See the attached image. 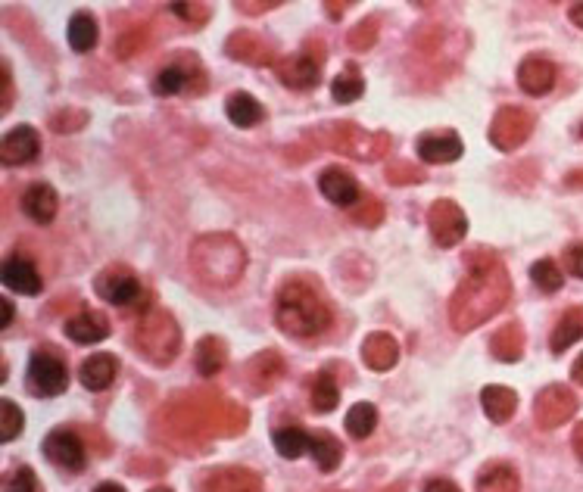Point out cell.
<instances>
[{"instance_id":"1","label":"cell","mask_w":583,"mask_h":492,"mask_svg":"<svg viewBox=\"0 0 583 492\" xmlns=\"http://www.w3.org/2000/svg\"><path fill=\"white\" fill-rule=\"evenodd\" d=\"M468 278L456 287L453 299H449V324L459 334H468L474 327L487 324L506 309L512 296L509 271L493 253H471L468 259Z\"/></svg>"},{"instance_id":"2","label":"cell","mask_w":583,"mask_h":492,"mask_svg":"<svg viewBox=\"0 0 583 492\" xmlns=\"http://www.w3.org/2000/svg\"><path fill=\"white\" fill-rule=\"evenodd\" d=\"M191 268L206 287L225 290L244 278L247 250L234 234H203L191 246Z\"/></svg>"},{"instance_id":"3","label":"cell","mask_w":583,"mask_h":492,"mask_svg":"<svg viewBox=\"0 0 583 492\" xmlns=\"http://www.w3.org/2000/svg\"><path fill=\"white\" fill-rule=\"evenodd\" d=\"M275 321L284 334L290 337H318L328 331L331 324V306L322 299L312 284L306 281H290L281 287L278 299H275Z\"/></svg>"},{"instance_id":"4","label":"cell","mask_w":583,"mask_h":492,"mask_svg":"<svg viewBox=\"0 0 583 492\" xmlns=\"http://www.w3.org/2000/svg\"><path fill=\"white\" fill-rule=\"evenodd\" d=\"M228 412H237V405L216 402V399H181L172 402L163 412V424L188 433V436H206V433H237L241 427L228 424Z\"/></svg>"},{"instance_id":"5","label":"cell","mask_w":583,"mask_h":492,"mask_svg":"<svg viewBox=\"0 0 583 492\" xmlns=\"http://www.w3.org/2000/svg\"><path fill=\"white\" fill-rule=\"evenodd\" d=\"M135 346L147 362L159 368L172 365L181 352V327L175 315L166 309H147L135 327Z\"/></svg>"},{"instance_id":"6","label":"cell","mask_w":583,"mask_h":492,"mask_svg":"<svg viewBox=\"0 0 583 492\" xmlns=\"http://www.w3.org/2000/svg\"><path fill=\"white\" fill-rule=\"evenodd\" d=\"M318 138L325 141L328 150L340 153V156H350L359 162H375L384 159L390 150V134L387 131H365L353 122H337L318 131Z\"/></svg>"},{"instance_id":"7","label":"cell","mask_w":583,"mask_h":492,"mask_svg":"<svg viewBox=\"0 0 583 492\" xmlns=\"http://www.w3.org/2000/svg\"><path fill=\"white\" fill-rule=\"evenodd\" d=\"M534 134V113L524 106H502L490 122V144L502 153L518 150Z\"/></svg>"},{"instance_id":"8","label":"cell","mask_w":583,"mask_h":492,"mask_svg":"<svg viewBox=\"0 0 583 492\" xmlns=\"http://www.w3.org/2000/svg\"><path fill=\"white\" fill-rule=\"evenodd\" d=\"M206 88L203 66L194 57H178L175 63H166L153 78V91L159 97H175V94H200Z\"/></svg>"},{"instance_id":"9","label":"cell","mask_w":583,"mask_h":492,"mask_svg":"<svg viewBox=\"0 0 583 492\" xmlns=\"http://www.w3.org/2000/svg\"><path fill=\"white\" fill-rule=\"evenodd\" d=\"M577 408H580V402H577V396H574L571 387H565V384H549L534 399L537 427H543V430L562 427V424H568L577 415Z\"/></svg>"},{"instance_id":"10","label":"cell","mask_w":583,"mask_h":492,"mask_svg":"<svg viewBox=\"0 0 583 492\" xmlns=\"http://www.w3.org/2000/svg\"><path fill=\"white\" fill-rule=\"evenodd\" d=\"M94 290L113 306H138V303H144V293H147L135 271H128L125 265L103 268L94 278Z\"/></svg>"},{"instance_id":"11","label":"cell","mask_w":583,"mask_h":492,"mask_svg":"<svg viewBox=\"0 0 583 492\" xmlns=\"http://www.w3.org/2000/svg\"><path fill=\"white\" fill-rule=\"evenodd\" d=\"M69 387V371L53 352H35L29 359V390L41 399L60 396Z\"/></svg>"},{"instance_id":"12","label":"cell","mask_w":583,"mask_h":492,"mask_svg":"<svg viewBox=\"0 0 583 492\" xmlns=\"http://www.w3.org/2000/svg\"><path fill=\"white\" fill-rule=\"evenodd\" d=\"M428 228H431V237L437 246H443V250H449V246H456L465 240L468 234V218L462 212L459 203L453 200H437L428 212Z\"/></svg>"},{"instance_id":"13","label":"cell","mask_w":583,"mask_h":492,"mask_svg":"<svg viewBox=\"0 0 583 492\" xmlns=\"http://www.w3.org/2000/svg\"><path fill=\"white\" fill-rule=\"evenodd\" d=\"M44 455L57 464V468L69 471V474H82L85 471V443L82 436L69 427H60V430H50L47 440H44Z\"/></svg>"},{"instance_id":"14","label":"cell","mask_w":583,"mask_h":492,"mask_svg":"<svg viewBox=\"0 0 583 492\" xmlns=\"http://www.w3.org/2000/svg\"><path fill=\"white\" fill-rule=\"evenodd\" d=\"M278 78L290 91H312V88H318V81H322V63L306 50L290 53V57H284L278 63Z\"/></svg>"},{"instance_id":"15","label":"cell","mask_w":583,"mask_h":492,"mask_svg":"<svg viewBox=\"0 0 583 492\" xmlns=\"http://www.w3.org/2000/svg\"><path fill=\"white\" fill-rule=\"evenodd\" d=\"M41 153V134L32 125H16L0 141V162L4 166H25Z\"/></svg>"},{"instance_id":"16","label":"cell","mask_w":583,"mask_h":492,"mask_svg":"<svg viewBox=\"0 0 583 492\" xmlns=\"http://www.w3.org/2000/svg\"><path fill=\"white\" fill-rule=\"evenodd\" d=\"M225 53L237 63H253V66H275V47L259 38L256 32H234L225 41Z\"/></svg>"},{"instance_id":"17","label":"cell","mask_w":583,"mask_h":492,"mask_svg":"<svg viewBox=\"0 0 583 492\" xmlns=\"http://www.w3.org/2000/svg\"><path fill=\"white\" fill-rule=\"evenodd\" d=\"M0 281H4L7 290L13 293H25V296H38L44 281L38 275V268L32 259H25V256H10L4 259V265H0Z\"/></svg>"},{"instance_id":"18","label":"cell","mask_w":583,"mask_h":492,"mask_svg":"<svg viewBox=\"0 0 583 492\" xmlns=\"http://www.w3.org/2000/svg\"><path fill=\"white\" fill-rule=\"evenodd\" d=\"M318 190L325 194V200H331L334 206H356L362 200V190H359V181L343 172L337 166L325 169L322 175H318Z\"/></svg>"},{"instance_id":"19","label":"cell","mask_w":583,"mask_h":492,"mask_svg":"<svg viewBox=\"0 0 583 492\" xmlns=\"http://www.w3.org/2000/svg\"><path fill=\"white\" fill-rule=\"evenodd\" d=\"M281 377H284V359L275 349H265L247 362V380L256 393H269Z\"/></svg>"},{"instance_id":"20","label":"cell","mask_w":583,"mask_h":492,"mask_svg":"<svg viewBox=\"0 0 583 492\" xmlns=\"http://www.w3.org/2000/svg\"><path fill=\"white\" fill-rule=\"evenodd\" d=\"M57 209H60V200H57V190H53L50 184L38 181L32 187H25V194H22V212L29 215L32 222L50 225L53 215H57Z\"/></svg>"},{"instance_id":"21","label":"cell","mask_w":583,"mask_h":492,"mask_svg":"<svg viewBox=\"0 0 583 492\" xmlns=\"http://www.w3.org/2000/svg\"><path fill=\"white\" fill-rule=\"evenodd\" d=\"M462 138L456 131H431L418 138V156L424 162H453L462 156Z\"/></svg>"},{"instance_id":"22","label":"cell","mask_w":583,"mask_h":492,"mask_svg":"<svg viewBox=\"0 0 583 492\" xmlns=\"http://www.w3.org/2000/svg\"><path fill=\"white\" fill-rule=\"evenodd\" d=\"M518 85L530 97H543L555 85V66L546 57H527L518 66Z\"/></svg>"},{"instance_id":"23","label":"cell","mask_w":583,"mask_h":492,"mask_svg":"<svg viewBox=\"0 0 583 492\" xmlns=\"http://www.w3.org/2000/svg\"><path fill=\"white\" fill-rule=\"evenodd\" d=\"M63 331L72 343L91 346V343H100L110 337V318L103 312H82V315H72Z\"/></svg>"},{"instance_id":"24","label":"cell","mask_w":583,"mask_h":492,"mask_svg":"<svg viewBox=\"0 0 583 492\" xmlns=\"http://www.w3.org/2000/svg\"><path fill=\"white\" fill-rule=\"evenodd\" d=\"M116 374H119V362H116V355H110V352H97V355H91V359L82 362V368H78V380H82V384L94 393L113 387Z\"/></svg>"},{"instance_id":"25","label":"cell","mask_w":583,"mask_h":492,"mask_svg":"<svg viewBox=\"0 0 583 492\" xmlns=\"http://www.w3.org/2000/svg\"><path fill=\"white\" fill-rule=\"evenodd\" d=\"M362 362L371 371H390L396 362H400V343H396L390 334L378 331V334H368L362 343Z\"/></svg>"},{"instance_id":"26","label":"cell","mask_w":583,"mask_h":492,"mask_svg":"<svg viewBox=\"0 0 583 492\" xmlns=\"http://www.w3.org/2000/svg\"><path fill=\"white\" fill-rule=\"evenodd\" d=\"M203 492H262V480L247 468H222L206 477Z\"/></svg>"},{"instance_id":"27","label":"cell","mask_w":583,"mask_h":492,"mask_svg":"<svg viewBox=\"0 0 583 492\" xmlns=\"http://www.w3.org/2000/svg\"><path fill=\"white\" fill-rule=\"evenodd\" d=\"M518 489H521V477L506 461H493L477 474V492H518Z\"/></svg>"},{"instance_id":"28","label":"cell","mask_w":583,"mask_h":492,"mask_svg":"<svg viewBox=\"0 0 583 492\" xmlns=\"http://www.w3.org/2000/svg\"><path fill=\"white\" fill-rule=\"evenodd\" d=\"M481 405H484V412L493 424H506L512 415H515V408H518V396L512 387H484L481 393Z\"/></svg>"},{"instance_id":"29","label":"cell","mask_w":583,"mask_h":492,"mask_svg":"<svg viewBox=\"0 0 583 492\" xmlns=\"http://www.w3.org/2000/svg\"><path fill=\"white\" fill-rule=\"evenodd\" d=\"M490 352L496 355L499 362H521V355H524V331H521V324L518 321L502 324L499 331L493 334V340H490Z\"/></svg>"},{"instance_id":"30","label":"cell","mask_w":583,"mask_h":492,"mask_svg":"<svg viewBox=\"0 0 583 492\" xmlns=\"http://www.w3.org/2000/svg\"><path fill=\"white\" fill-rule=\"evenodd\" d=\"M580 337H583V306H571V309L562 312L559 324H555V331H552V340H549L552 343V352L562 355Z\"/></svg>"},{"instance_id":"31","label":"cell","mask_w":583,"mask_h":492,"mask_svg":"<svg viewBox=\"0 0 583 492\" xmlns=\"http://www.w3.org/2000/svg\"><path fill=\"white\" fill-rule=\"evenodd\" d=\"M228 362V346L219 337H203L194 352V365L203 377H216Z\"/></svg>"},{"instance_id":"32","label":"cell","mask_w":583,"mask_h":492,"mask_svg":"<svg viewBox=\"0 0 583 492\" xmlns=\"http://www.w3.org/2000/svg\"><path fill=\"white\" fill-rule=\"evenodd\" d=\"M225 109H228V119L237 128H256L265 119V106L250 94H231Z\"/></svg>"},{"instance_id":"33","label":"cell","mask_w":583,"mask_h":492,"mask_svg":"<svg viewBox=\"0 0 583 492\" xmlns=\"http://www.w3.org/2000/svg\"><path fill=\"white\" fill-rule=\"evenodd\" d=\"M312 458L318 464V471H325V474L337 471L340 461H343V446H340L337 436L328 433V430L312 433Z\"/></svg>"},{"instance_id":"34","label":"cell","mask_w":583,"mask_h":492,"mask_svg":"<svg viewBox=\"0 0 583 492\" xmlns=\"http://www.w3.org/2000/svg\"><path fill=\"white\" fill-rule=\"evenodd\" d=\"M275 449L281 458H303L306 452H312V433L300 427H281L275 430Z\"/></svg>"},{"instance_id":"35","label":"cell","mask_w":583,"mask_h":492,"mask_svg":"<svg viewBox=\"0 0 583 492\" xmlns=\"http://www.w3.org/2000/svg\"><path fill=\"white\" fill-rule=\"evenodd\" d=\"M331 94L337 103H356L365 94V78L359 66H347L334 81H331Z\"/></svg>"},{"instance_id":"36","label":"cell","mask_w":583,"mask_h":492,"mask_svg":"<svg viewBox=\"0 0 583 492\" xmlns=\"http://www.w3.org/2000/svg\"><path fill=\"white\" fill-rule=\"evenodd\" d=\"M69 44L75 53H88L97 44V22L91 13H75L69 22Z\"/></svg>"},{"instance_id":"37","label":"cell","mask_w":583,"mask_h":492,"mask_svg":"<svg viewBox=\"0 0 583 492\" xmlns=\"http://www.w3.org/2000/svg\"><path fill=\"white\" fill-rule=\"evenodd\" d=\"M375 427H378V408L371 402H356L347 415V433L353 440H365V436L375 433Z\"/></svg>"},{"instance_id":"38","label":"cell","mask_w":583,"mask_h":492,"mask_svg":"<svg viewBox=\"0 0 583 492\" xmlns=\"http://www.w3.org/2000/svg\"><path fill=\"white\" fill-rule=\"evenodd\" d=\"M530 281H534L543 293H555V290H562L565 275L552 259H537L534 265H530Z\"/></svg>"},{"instance_id":"39","label":"cell","mask_w":583,"mask_h":492,"mask_svg":"<svg viewBox=\"0 0 583 492\" xmlns=\"http://www.w3.org/2000/svg\"><path fill=\"white\" fill-rule=\"evenodd\" d=\"M340 402V390L334 384V377L331 374H318L315 377V384H312V408L315 412H334Z\"/></svg>"},{"instance_id":"40","label":"cell","mask_w":583,"mask_h":492,"mask_svg":"<svg viewBox=\"0 0 583 492\" xmlns=\"http://www.w3.org/2000/svg\"><path fill=\"white\" fill-rule=\"evenodd\" d=\"M22 424H25V418L19 412V405L13 399L0 402V443H13L22 430Z\"/></svg>"},{"instance_id":"41","label":"cell","mask_w":583,"mask_h":492,"mask_svg":"<svg viewBox=\"0 0 583 492\" xmlns=\"http://www.w3.org/2000/svg\"><path fill=\"white\" fill-rule=\"evenodd\" d=\"M353 222L362 225V228H378L384 222V206L375 197H362L353 206Z\"/></svg>"},{"instance_id":"42","label":"cell","mask_w":583,"mask_h":492,"mask_svg":"<svg viewBox=\"0 0 583 492\" xmlns=\"http://www.w3.org/2000/svg\"><path fill=\"white\" fill-rule=\"evenodd\" d=\"M172 13L178 16V19H184V25H188V29H200V25H206L209 22V4H172Z\"/></svg>"},{"instance_id":"43","label":"cell","mask_w":583,"mask_h":492,"mask_svg":"<svg viewBox=\"0 0 583 492\" xmlns=\"http://www.w3.org/2000/svg\"><path fill=\"white\" fill-rule=\"evenodd\" d=\"M88 125V113L85 109H63V113H57L50 119V128L60 131V134H69V131H78Z\"/></svg>"},{"instance_id":"44","label":"cell","mask_w":583,"mask_h":492,"mask_svg":"<svg viewBox=\"0 0 583 492\" xmlns=\"http://www.w3.org/2000/svg\"><path fill=\"white\" fill-rule=\"evenodd\" d=\"M356 50H368L371 44L378 41V19L375 16H368V19H362L356 29L350 32V38H347Z\"/></svg>"},{"instance_id":"45","label":"cell","mask_w":583,"mask_h":492,"mask_svg":"<svg viewBox=\"0 0 583 492\" xmlns=\"http://www.w3.org/2000/svg\"><path fill=\"white\" fill-rule=\"evenodd\" d=\"M144 41H147V32H144V29H135V32L119 35V41H116V57H119V60L135 57V53L144 47Z\"/></svg>"},{"instance_id":"46","label":"cell","mask_w":583,"mask_h":492,"mask_svg":"<svg viewBox=\"0 0 583 492\" xmlns=\"http://www.w3.org/2000/svg\"><path fill=\"white\" fill-rule=\"evenodd\" d=\"M4 492H38V480L32 468H16L4 483Z\"/></svg>"},{"instance_id":"47","label":"cell","mask_w":583,"mask_h":492,"mask_svg":"<svg viewBox=\"0 0 583 492\" xmlns=\"http://www.w3.org/2000/svg\"><path fill=\"white\" fill-rule=\"evenodd\" d=\"M387 181L390 184H418V181H424V172L409 166V162H393V166L387 169Z\"/></svg>"},{"instance_id":"48","label":"cell","mask_w":583,"mask_h":492,"mask_svg":"<svg viewBox=\"0 0 583 492\" xmlns=\"http://www.w3.org/2000/svg\"><path fill=\"white\" fill-rule=\"evenodd\" d=\"M565 268L571 271L574 278L583 281V243H574L565 250Z\"/></svg>"},{"instance_id":"49","label":"cell","mask_w":583,"mask_h":492,"mask_svg":"<svg viewBox=\"0 0 583 492\" xmlns=\"http://www.w3.org/2000/svg\"><path fill=\"white\" fill-rule=\"evenodd\" d=\"M424 492H462L453 480H446V477H437L431 483H424Z\"/></svg>"},{"instance_id":"50","label":"cell","mask_w":583,"mask_h":492,"mask_svg":"<svg viewBox=\"0 0 583 492\" xmlns=\"http://www.w3.org/2000/svg\"><path fill=\"white\" fill-rule=\"evenodd\" d=\"M237 10H241V13H265V10H275V4H272V0H259V4H247V0H241Z\"/></svg>"},{"instance_id":"51","label":"cell","mask_w":583,"mask_h":492,"mask_svg":"<svg viewBox=\"0 0 583 492\" xmlns=\"http://www.w3.org/2000/svg\"><path fill=\"white\" fill-rule=\"evenodd\" d=\"M10 103H13V81H10V66H4V106H0V109L7 113Z\"/></svg>"},{"instance_id":"52","label":"cell","mask_w":583,"mask_h":492,"mask_svg":"<svg viewBox=\"0 0 583 492\" xmlns=\"http://www.w3.org/2000/svg\"><path fill=\"white\" fill-rule=\"evenodd\" d=\"M571 446H574V455L583 461V421L574 427V436H571Z\"/></svg>"},{"instance_id":"53","label":"cell","mask_w":583,"mask_h":492,"mask_svg":"<svg viewBox=\"0 0 583 492\" xmlns=\"http://www.w3.org/2000/svg\"><path fill=\"white\" fill-rule=\"evenodd\" d=\"M347 10H350V4H325V13H328L331 19H340Z\"/></svg>"},{"instance_id":"54","label":"cell","mask_w":583,"mask_h":492,"mask_svg":"<svg viewBox=\"0 0 583 492\" xmlns=\"http://www.w3.org/2000/svg\"><path fill=\"white\" fill-rule=\"evenodd\" d=\"M571 377H574V384L583 387V352L577 355V362H574V368H571Z\"/></svg>"},{"instance_id":"55","label":"cell","mask_w":583,"mask_h":492,"mask_svg":"<svg viewBox=\"0 0 583 492\" xmlns=\"http://www.w3.org/2000/svg\"><path fill=\"white\" fill-rule=\"evenodd\" d=\"M568 16H571V22L577 25V29H583V4H574V7L568 10Z\"/></svg>"},{"instance_id":"56","label":"cell","mask_w":583,"mask_h":492,"mask_svg":"<svg viewBox=\"0 0 583 492\" xmlns=\"http://www.w3.org/2000/svg\"><path fill=\"white\" fill-rule=\"evenodd\" d=\"M10 321H13V303L4 296V318H0V327H10Z\"/></svg>"},{"instance_id":"57","label":"cell","mask_w":583,"mask_h":492,"mask_svg":"<svg viewBox=\"0 0 583 492\" xmlns=\"http://www.w3.org/2000/svg\"><path fill=\"white\" fill-rule=\"evenodd\" d=\"M565 184H568V187H583V169L571 172V175L565 178Z\"/></svg>"},{"instance_id":"58","label":"cell","mask_w":583,"mask_h":492,"mask_svg":"<svg viewBox=\"0 0 583 492\" xmlns=\"http://www.w3.org/2000/svg\"><path fill=\"white\" fill-rule=\"evenodd\" d=\"M94 492H125L119 483H100V486H94Z\"/></svg>"},{"instance_id":"59","label":"cell","mask_w":583,"mask_h":492,"mask_svg":"<svg viewBox=\"0 0 583 492\" xmlns=\"http://www.w3.org/2000/svg\"><path fill=\"white\" fill-rule=\"evenodd\" d=\"M150 492H172V489H166V486H156V489H150Z\"/></svg>"},{"instance_id":"60","label":"cell","mask_w":583,"mask_h":492,"mask_svg":"<svg viewBox=\"0 0 583 492\" xmlns=\"http://www.w3.org/2000/svg\"><path fill=\"white\" fill-rule=\"evenodd\" d=\"M387 492H403V486H390Z\"/></svg>"},{"instance_id":"61","label":"cell","mask_w":583,"mask_h":492,"mask_svg":"<svg viewBox=\"0 0 583 492\" xmlns=\"http://www.w3.org/2000/svg\"><path fill=\"white\" fill-rule=\"evenodd\" d=\"M580 138H583V128H580Z\"/></svg>"},{"instance_id":"62","label":"cell","mask_w":583,"mask_h":492,"mask_svg":"<svg viewBox=\"0 0 583 492\" xmlns=\"http://www.w3.org/2000/svg\"><path fill=\"white\" fill-rule=\"evenodd\" d=\"M331 492H340V489H331Z\"/></svg>"}]
</instances>
